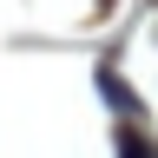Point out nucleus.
Masks as SVG:
<instances>
[{
    "label": "nucleus",
    "instance_id": "obj_1",
    "mask_svg": "<svg viewBox=\"0 0 158 158\" xmlns=\"http://www.w3.org/2000/svg\"><path fill=\"white\" fill-rule=\"evenodd\" d=\"M99 92H106V99H112V106H118V112H125V106H132V92H125V86H118V79H112V73H99Z\"/></svg>",
    "mask_w": 158,
    "mask_h": 158
}]
</instances>
